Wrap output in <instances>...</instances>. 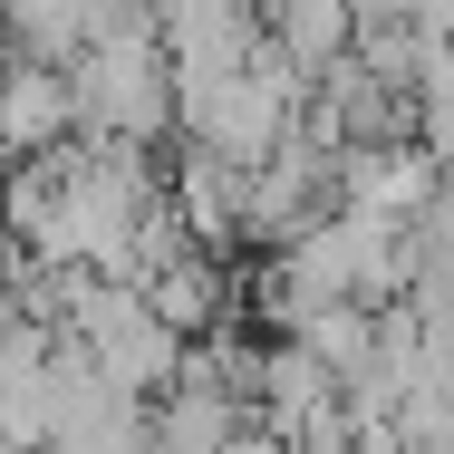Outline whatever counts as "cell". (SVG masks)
<instances>
[{"mask_svg":"<svg viewBox=\"0 0 454 454\" xmlns=\"http://www.w3.org/2000/svg\"><path fill=\"white\" fill-rule=\"evenodd\" d=\"M155 10H165V20H175V10H184V0H155Z\"/></svg>","mask_w":454,"mask_h":454,"instance_id":"obj_4","label":"cell"},{"mask_svg":"<svg viewBox=\"0 0 454 454\" xmlns=\"http://www.w3.org/2000/svg\"><path fill=\"white\" fill-rule=\"evenodd\" d=\"M416 136L454 165V39L426 49V78H416Z\"/></svg>","mask_w":454,"mask_h":454,"instance_id":"obj_3","label":"cell"},{"mask_svg":"<svg viewBox=\"0 0 454 454\" xmlns=\"http://www.w3.org/2000/svg\"><path fill=\"white\" fill-rule=\"evenodd\" d=\"M262 29H271L280 49L319 78L329 59H348L367 39V20H358V0H262Z\"/></svg>","mask_w":454,"mask_h":454,"instance_id":"obj_2","label":"cell"},{"mask_svg":"<svg viewBox=\"0 0 454 454\" xmlns=\"http://www.w3.org/2000/svg\"><path fill=\"white\" fill-rule=\"evenodd\" d=\"M88 116H78V78H68V59H10V155H49L59 136H78Z\"/></svg>","mask_w":454,"mask_h":454,"instance_id":"obj_1","label":"cell"}]
</instances>
